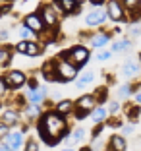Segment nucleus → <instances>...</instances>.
Listing matches in <instances>:
<instances>
[{
	"label": "nucleus",
	"instance_id": "obj_1",
	"mask_svg": "<svg viewBox=\"0 0 141 151\" xmlns=\"http://www.w3.org/2000/svg\"><path fill=\"white\" fill-rule=\"evenodd\" d=\"M66 120L58 112H47L39 122V136L43 138L44 143L49 145H56V142L66 136Z\"/></svg>",
	"mask_w": 141,
	"mask_h": 151
},
{
	"label": "nucleus",
	"instance_id": "obj_2",
	"mask_svg": "<svg viewBox=\"0 0 141 151\" xmlns=\"http://www.w3.org/2000/svg\"><path fill=\"white\" fill-rule=\"evenodd\" d=\"M62 58L79 68V66H83V64L89 60V50L85 49V47H74V49L66 50V52L62 54Z\"/></svg>",
	"mask_w": 141,
	"mask_h": 151
},
{
	"label": "nucleus",
	"instance_id": "obj_3",
	"mask_svg": "<svg viewBox=\"0 0 141 151\" xmlns=\"http://www.w3.org/2000/svg\"><path fill=\"white\" fill-rule=\"evenodd\" d=\"M56 74H58V81H70L77 76V66L64 60V62H60L56 66Z\"/></svg>",
	"mask_w": 141,
	"mask_h": 151
},
{
	"label": "nucleus",
	"instance_id": "obj_4",
	"mask_svg": "<svg viewBox=\"0 0 141 151\" xmlns=\"http://www.w3.org/2000/svg\"><path fill=\"white\" fill-rule=\"evenodd\" d=\"M4 83H6L8 89H18V87H21L23 83H27V76L23 74V72H19V70H12V72L6 74Z\"/></svg>",
	"mask_w": 141,
	"mask_h": 151
},
{
	"label": "nucleus",
	"instance_id": "obj_5",
	"mask_svg": "<svg viewBox=\"0 0 141 151\" xmlns=\"http://www.w3.org/2000/svg\"><path fill=\"white\" fill-rule=\"evenodd\" d=\"M106 14L108 18L114 19V22H126V14H124V4L120 0H110L108 6H106Z\"/></svg>",
	"mask_w": 141,
	"mask_h": 151
},
{
	"label": "nucleus",
	"instance_id": "obj_6",
	"mask_svg": "<svg viewBox=\"0 0 141 151\" xmlns=\"http://www.w3.org/2000/svg\"><path fill=\"white\" fill-rule=\"evenodd\" d=\"M106 18H108V14L102 8H95L93 12H89L87 16H85V23H87L89 27H97V25H101V23H104Z\"/></svg>",
	"mask_w": 141,
	"mask_h": 151
},
{
	"label": "nucleus",
	"instance_id": "obj_7",
	"mask_svg": "<svg viewBox=\"0 0 141 151\" xmlns=\"http://www.w3.org/2000/svg\"><path fill=\"white\" fill-rule=\"evenodd\" d=\"M23 23H25L27 27H29L31 31H35V33H41L44 29V22L43 18H41V14H27L25 18H23Z\"/></svg>",
	"mask_w": 141,
	"mask_h": 151
},
{
	"label": "nucleus",
	"instance_id": "obj_8",
	"mask_svg": "<svg viewBox=\"0 0 141 151\" xmlns=\"http://www.w3.org/2000/svg\"><path fill=\"white\" fill-rule=\"evenodd\" d=\"M41 18H43L44 25L54 27L58 23V16H56V12H54V8H50V6H43V8H41Z\"/></svg>",
	"mask_w": 141,
	"mask_h": 151
},
{
	"label": "nucleus",
	"instance_id": "obj_9",
	"mask_svg": "<svg viewBox=\"0 0 141 151\" xmlns=\"http://www.w3.org/2000/svg\"><path fill=\"white\" fill-rule=\"evenodd\" d=\"M52 8H60L62 12H66V14H75L79 10V4L75 0H54Z\"/></svg>",
	"mask_w": 141,
	"mask_h": 151
},
{
	"label": "nucleus",
	"instance_id": "obj_10",
	"mask_svg": "<svg viewBox=\"0 0 141 151\" xmlns=\"http://www.w3.org/2000/svg\"><path fill=\"white\" fill-rule=\"evenodd\" d=\"M21 134L19 132H14V134H8V136H6V145L10 147V149L12 151H18L19 147H21Z\"/></svg>",
	"mask_w": 141,
	"mask_h": 151
},
{
	"label": "nucleus",
	"instance_id": "obj_11",
	"mask_svg": "<svg viewBox=\"0 0 141 151\" xmlns=\"http://www.w3.org/2000/svg\"><path fill=\"white\" fill-rule=\"evenodd\" d=\"M44 95H47V89L44 87H33L31 89V93H29V101L33 103V105H41V103L44 101Z\"/></svg>",
	"mask_w": 141,
	"mask_h": 151
},
{
	"label": "nucleus",
	"instance_id": "obj_12",
	"mask_svg": "<svg viewBox=\"0 0 141 151\" xmlns=\"http://www.w3.org/2000/svg\"><path fill=\"white\" fill-rule=\"evenodd\" d=\"M137 72H139V64L135 60H126L124 62V76L126 78H133V76H137Z\"/></svg>",
	"mask_w": 141,
	"mask_h": 151
},
{
	"label": "nucleus",
	"instance_id": "obj_13",
	"mask_svg": "<svg viewBox=\"0 0 141 151\" xmlns=\"http://www.w3.org/2000/svg\"><path fill=\"white\" fill-rule=\"evenodd\" d=\"M93 107H95V95H85L77 101V109L81 111H93Z\"/></svg>",
	"mask_w": 141,
	"mask_h": 151
},
{
	"label": "nucleus",
	"instance_id": "obj_14",
	"mask_svg": "<svg viewBox=\"0 0 141 151\" xmlns=\"http://www.w3.org/2000/svg\"><path fill=\"white\" fill-rule=\"evenodd\" d=\"M43 52L41 50V47L37 43H31V41H25V49H23L21 54H27V56H39V54Z\"/></svg>",
	"mask_w": 141,
	"mask_h": 151
},
{
	"label": "nucleus",
	"instance_id": "obj_15",
	"mask_svg": "<svg viewBox=\"0 0 141 151\" xmlns=\"http://www.w3.org/2000/svg\"><path fill=\"white\" fill-rule=\"evenodd\" d=\"M12 60V49L10 47H0V68H4Z\"/></svg>",
	"mask_w": 141,
	"mask_h": 151
},
{
	"label": "nucleus",
	"instance_id": "obj_16",
	"mask_svg": "<svg viewBox=\"0 0 141 151\" xmlns=\"http://www.w3.org/2000/svg\"><path fill=\"white\" fill-rule=\"evenodd\" d=\"M43 76L47 78L49 81H54V80H58V74H56V68L52 66V62H47L43 66Z\"/></svg>",
	"mask_w": 141,
	"mask_h": 151
},
{
	"label": "nucleus",
	"instance_id": "obj_17",
	"mask_svg": "<svg viewBox=\"0 0 141 151\" xmlns=\"http://www.w3.org/2000/svg\"><path fill=\"white\" fill-rule=\"evenodd\" d=\"M108 39H110L108 33H97V35L91 37V45L93 47H104V45L108 43Z\"/></svg>",
	"mask_w": 141,
	"mask_h": 151
},
{
	"label": "nucleus",
	"instance_id": "obj_18",
	"mask_svg": "<svg viewBox=\"0 0 141 151\" xmlns=\"http://www.w3.org/2000/svg\"><path fill=\"white\" fill-rule=\"evenodd\" d=\"M106 116H108V111H106V109H102V107H99V109H95V111H93L91 118L95 120L97 124H101V122H104V120H106Z\"/></svg>",
	"mask_w": 141,
	"mask_h": 151
},
{
	"label": "nucleus",
	"instance_id": "obj_19",
	"mask_svg": "<svg viewBox=\"0 0 141 151\" xmlns=\"http://www.w3.org/2000/svg\"><path fill=\"white\" fill-rule=\"evenodd\" d=\"M110 147H112V151H126V142H124V138H120V136H112Z\"/></svg>",
	"mask_w": 141,
	"mask_h": 151
},
{
	"label": "nucleus",
	"instance_id": "obj_20",
	"mask_svg": "<svg viewBox=\"0 0 141 151\" xmlns=\"http://www.w3.org/2000/svg\"><path fill=\"white\" fill-rule=\"evenodd\" d=\"M2 120H4V122H6L8 126H14V124H18L19 116H18V112H16V111H12V109H10V111H6V112H4Z\"/></svg>",
	"mask_w": 141,
	"mask_h": 151
},
{
	"label": "nucleus",
	"instance_id": "obj_21",
	"mask_svg": "<svg viewBox=\"0 0 141 151\" xmlns=\"http://www.w3.org/2000/svg\"><path fill=\"white\" fill-rule=\"evenodd\" d=\"M72 109H74V103H72V101H60L56 105V112H58V114H62V116L68 114Z\"/></svg>",
	"mask_w": 141,
	"mask_h": 151
},
{
	"label": "nucleus",
	"instance_id": "obj_22",
	"mask_svg": "<svg viewBox=\"0 0 141 151\" xmlns=\"http://www.w3.org/2000/svg\"><path fill=\"white\" fill-rule=\"evenodd\" d=\"M93 78H95V76H93V72H85V74H81L79 80H77V87L83 89L85 85H89V83L93 81Z\"/></svg>",
	"mask_w": 141,
	"mask_h": 151
},
{
	"label": "nucleus",
	"instance_id": "obj_23",
	"mask_svg": "<svg viewBox=\"0 0 141 151\" xmlns=\"http://www.w3.org/2000/svg\"><path fill=\"white\" fill-rule=\"evenodd\" d=\"M130 49V41H116L114 45H112V50L114 52H122V50Z\"/></svg>",
	"mask_w": 141,
	"mask_h": 151
},
{
	"label": "nucleus",
	"instance_id": "obj_24",
	"mask_svg": "<svg viewBox=\"0 0 141 151\" xmlns=\"http://www.w3.org/2000/svg\"><path fill=\"white\" fill-rule=\"evenodd\" d=\"M139 112H141V111H139V107H130V109H128V118L135 122V120L139 118Z\"/></svg>",
	"mask_w": 141,
	"mask_h": 151
},
{
	"label": "nucleus",
	"instance_id": "obj_25",
	"mask_svg": "<svg viewBox=\"0 0 141 151\" xmlns=\"http://www.w3.org/2000/svg\"><path fill=\"white\" fill-rule=\"evenodd\" d=\"M37 114H39V105H31V107H27V116H29V118H35Z\"/></svg>",
	"mask_w": 141,
	"mask_h": 151
},
{
	"label": "nucleus",
	"instance_id": "obj_26",
	"mask_svg": "<svg viewBox=\"0 0 141 151\" xmlns=\"http://www.w3.org/2000/svg\"><path fill=\"white\" fill-rule=\"evenodd\" d=\"M130 35H133V37L141 35V23H133V25H130Z\"/></svg>",
	"mask_w": 141,
	"mask_h": 151
},
{
	"label": "nucleus",
	"instance_id": "obj_27",
	"mask_svg": "<svg viewBox=\"0 0 141 151\" xmlns=\"http://www.w3.org/2000/svg\"><path fill=\"white\" fill-rule=\"evenodd\" d=\"M8 128H10V126L8 124H6V122H4V120H2V122H0V139H4L6 138V136H8Z\"/></svg>",
	"mask_w": 141,
	"mask_h": 151
},
{
	"label": "nucleus",
	"instance_id": "obj_28",
	"mask_svg": "<svg viewBox=\"0 0 141 151\" xmlns=\"http://www.w3.org/2000/svg\"><path fill=\"white\" fill-rule=\"evenodd\" d=\"M19 37H21V39H29V37H31V33H33V31H31V29H29V27H19Z\"/></svg>",
	"mask_w": 141,
	"mask_h": 151
},
{
	"label": "nucleus",
	"instance_id": "obj_29",
	"mask_svg": "<svg viewBox=\"0 0 141 151\" xmlns=\"http://www.w3.org/2000/svg\"><path fill=\"white\" fill-rule=\"evenodd\" d=\"M122 4L128 6L130 10H135V8H139V0H124Z\"/></svg>",
	"mask_w": 141,
	"mask_h": 151
},
{
	"label": "nucleus",
	"instance_id": "obj_30",
	"mask_svg": "<svg viewBox=\"0 0 141 151\" xmlns=\"http://www.w3.org/2000/svg\"><path fill=\"white\" fill-rule=\"evenodd\" d=\"M95 101H101V103L106 101V89H99V91H97V97H95Z\"/></svg>",
	"mask_w": 141,
	"mask_h": 151
},
{
	"label": "nucleus",
	"instance_id": "obj_31",
	"mask_svg": "<svg viewBox=\"0 0 141 151\" xmlns=\"http://www.w3.org/2000/svg\"><path fill=\"white\" fill-rule=\"evenodd\" d=\"M25 151H39V143L37 142H27V145H25Z\"/></svg>",
	"mask_w": 141,
	"mask_h": 151
},
{
	"label": "nucleus",
	"instance_id": "obj_32",
	"mask_svg": "<svg viewBox=\"0 0 141 151\" xmlns=\"http://www.w3.org/2000/svg\"><path fill=\"white\" fill-rule=\"evenodd\" d=\"M130 95V85H122L118 89V97H128Z\"/></svg>",
	"mask_w": 141,
	"mask_h": 151
},
{
	"label": "nucleus",
	"instance_id": "obj_33",
	"mask_svg": "<svg viewBox=\"0 0 141 151\" xmlns=\"http://www.w3.org/2000/svg\"><path fill=\"white\" fill-rule=\"evenodd\" d=\"M110 54H112V52H108V50H102V52L97 54V60H99V62H102V60H108V58H110Z\"/></svg>",
	"mask_w": 141,
	"mask_h": 151
},
{
	"label": "nucleus",
	"instance_id": "obj_34",
	"mask_svg": "<svg viewBox=\"0 0 141 151\" xmlns=\"http://www.w3.org/2000/svg\"><path fill=\"white\" fill-rule=\"evenodd\" d=\"M118 109H120V105L116 101H112L110 107H108V114H116V112H118Z\"/></svg>",
	"mask_w": 141,
	"mask_h": 151
},
{
	"label": "nucleus",
	"instance_id": "obj_35",
	"mask_svg": "<svg viewBox=\"0 0 141 151\" xmlns=\"http://www.w3.org/2000/svg\"><path fill=\"white\" fill-rule=\"evenodd\" d=\"M6 89L8 87H6V83H4V78H0V97L6 93Z\"/></svg>",
	"mask_w": 141,
	"mask_h": 151
},
{
	"label": "nucleus",
	"instance_id": "obj_36",
	"mask_svg": "<svg viewBox=\"0 0 141 151\" xmlns=\"http://www.w3.org/2000/svg\"><path fill=\"white\" fill-rule=\"evenodd\" d=\"M87 114H89V111H81V109H77V111H75V116H77V118H85Z\"/></svg>",
	"mask_w": 141,
	"mask_h": 151
},
{
	"label": "nucleus",
	"instance_id": "obj_37",
	"mask_svg": "<svg viewBox=\"0 0 141 151\" xmlns=\"http://www.w3.org/2000/svg\"><path fill=\"white\" fill-rule=\"evenodd\" d=\"M8 37H10V31H6V29H4V31H0V41H6Z\"/></svg>",
	"mask_w": 141,
	"mask_h": 151
},
{
	"label": "nucleus",
	"instance_id": "obj_38",
	"mask_svg": "<svg viewBox=\"0 0 141 151\" xmlns=\"http://www.w3.org/2000/svg\"><path fill=\"white\" fill-rule=\"evenodd\" d=\"M0 151H12V149H10L6 143H0Z\"/></svg>",
	"mask_w": 141,
	"mask_h": 151
},
{
	"label": "nucleus",
	"instance_id": "obj_39",
	"mask_svg": "<svg viewBox=\"0 0 141 151\" xmlns=\"http://www.w3.org/2000/svg\"><path fill=\"white\" fill-rule=\"evenodd\" d=\"M102 2H104V0H91L93 6H99V4H102Z\"/></svg>",
	"mask_w": 141,
	"mask_h": 151
},
{
	"label": "nucleus",
	"instance_id": "obj_40",
	"mask_svg": "<svg viewBox=\"0 0 141 151\" xmlns=\"http://www.w3.org/2000/svg\"><path fill=\"white\" fill-rule=\"evenodd\" d=\"M135 101H137V103H141V91H139V93L135 95Z\"/></svg>",
	"mask_w": 141,
	"mask_h": 151
},
{
	"label": "nucleus",
	"instance_id": "obj_41",
	"mask_svg": "<svg viewBox=\"0 0 141 151\" xmlns=\"http://www.w3.org/2000/svg\"><path fill=\"white\" fill-rule=\"evenodd\" d=\"M62 151H74V149H72V147H68V149H62Z\"/></svg>",
	"mask_w": 141,
	"mask_h": 151
},
{
	"label": "nucleus",
	"instance_id": "obj_42",
	"mask_svg": "<svg viewBox=\"0 0 141 151\" xmlns=\"http://www.w3.org/2000/svg\"><path fill=\"white\" fill-rule=\"evenodd\" d=\"M81 151H91V149H87V147H83V149H81Z\"/></svg>",
	"mask_w": 141,
	"mask_h": 151
},
{
	"label": "nucleus",
	"instance_id": "obj_43",
	"mask_svg": "<svg viewBox=\"0 0 141 151\" xmlns=\"http://www.w3.org/2000/svg\"><path fill=\"white\" fill-rule=\"evenodd\" d=\"M75 2H77V4H81V2H83V0H75Z\"/></svg>",
	"mask_w": 141,
	"mask_h": 151
},
{
	"label": "nucleus",
	"instance_id": "obj_44",
	"mask_svg": "<svg viewBox=\"0 0 141 151\" xmlns=\"http://www.w3.org/2000/svg\"><path fill=\"white\" fill-rule=\"evenodd\" d=\"M106 151H112V149H106Z\"/></svg>",
	"mask_w": 141,
	"mask_h": 151
}]
</instances>
